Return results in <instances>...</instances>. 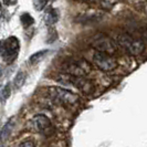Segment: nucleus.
<instances>
[{
	"label": "nucleus",
	"mask_w": 147,
	"mask_h": 147,
	"mask_svg": "<svg viewBox=\"0 0 147 147\" xmlns=\"http://www.w3.org/2000/svg\"><path fill=\"white\" fill-rule=\"evenodd\" d=\"M48 94L53 101L57 103L64 104V105H73L79 102V95L73 92L65 90V88H59V86H51L48 88Z\"/></svg>",
	"instance_id": "f257e3e1"
},
{
	"label": "nucleus",
	"mask_w": 147,
	"mask_h": 147,
	"mask_svg": "<svg viewBox=\"0 0 147 147\" xmlns=\"http://www.w3.org/2000/svg\"><path fill=\"white\" fill-rule=\"evenodd\" d=\"M20 50V42L16 37H9L5 41H2V49L0 55L7 63H12Z\"/></svg>",
	"instance_id": "f03ea898"
},
{
	"label": "nucleus",
	"mask_w": 147,
	"mask_h": 147,
	"mask_svg": "<svg viewBox=\"0 0 147 147\" xmlns=\"http://www.w3.org/2000/svg\"><path fill=\"white\" fill-rule=\"evenodd\" d=\"M57 81L60 83H64V84H69V85H73L79 90H81L84 93H91L93 91V86L92 83L88 80H85L84 78H79V76H73L70 74H60L57 78Z\"/></svg>",
	"instance_id": "7ed1b4c3"
},
{
	"label": "nucleus",
	"mask_w": 147,
	"mask_h": 147,
	"mask_svg": "<svg viewBox=\"0 0 147 147\" xmlns=\"http://www.w3.org/2000/svg\"><path fill=\"white\" fill-rule=\"evenodd\" d=\"M92 70L91 64H88L84 60H73L66 62L64 65V71L66 74L73 75V76H79V78H84L86 74H88Z\"/></svg>",
	"instance_id": "20e7f679"
},
{
	"label": "nucleus",
	"mask_w": 147,
	"mask_h": 147,
	"mask_svg": "<svg viewBox=\"0 0 147 147\" xmlns=\"http://www.w3.org/2000/svg\"><path fill=\"white\" fill-rule=\"evenodd\" d=\"M93 63L98 69H101L102 71H105V72L113 71L117 67V61L115 58H113L111 54H106V53L97 51L93 55Z\"/></svg>",
	"instance_id": "39448f33"
},
{
	"label": "nucleus",
	"mask_w": 147,
	"mask_h": 147,
	"mask_svg": "<svg viewBox=\"0 0 147 147\" xmlns=\"http://www.w3.org/2000/svg\"><path fill=\"white\" fill-rule=\"evenodd\" d=\"M92 45L97 52H102L106 54H113L117 50V45L109 38H97L92 43Z\"/></svg>",
	"instance_id": "423d86ee"
},
{
	"label": "nucleus",
	"mask_w": 147,
	"mask_h": 147,
	"mask_svg": "<svg viewBox=\"0 0 147 147\" xmlns=\"http://www.w3.org/2000/svg\"><path fill=\"white\" fill-rule=\"evenodd\" d=\"M31 126L36 132L43 133L51 126V122L49 117H47L45 115L38 114V115H34L31 119Z\"/></svg>",
	"instance_id": "0eeeda50"
},
{
	"label": "nucleus",
	"mask_w": 147,
	"mask_h": 147,
	"mask_svg": "<svg viewBox=\"0 0 147 147\" xmlns=\"http://www.w3.org/2000/svg\"><path fill=\"white\" fill-rule=\"evenodd\" d=\"M13 127H15V121H13V118L12 119L10 118L7 123L3 125L1 132H0V143H5L6 140H8V138L11 135Z\"/></svg>",
	"instance_id": "6e6552de"
},
{
	"label": "nucleus",
	"mask_w": 147,
	"mask_h": 147,
	"mask_svg": "<svg viewBox=\"0 0 147 147\" xmlns=\"http://www.w3.org/2000/svg\"><path fill=\"white\" fill-rule=\"evenodd\" d=\"M59 17H60V15H59L58 9H53V8H51V9L45 13V16H44V22H45L47 26L51 27V26H53L54 23L58 22Z\"/></svg>",
	"instance_id": "1a4fd4ad"
},
{
	"label": "nucleus",
	"mask_w": 147,
	"mask_h": 147,
	"mask_svg": "<svg viewBox=\"0 0 147 147\" xmlns=\"http://www.w3.org/2000/svg\"><path fill=\"white\" fill-rule=\"evenodd\" d=\"M128 50L134 55H140V53L145 50V44L142 40H134L132 44L129 45Z\"/></svg>",
	"instance_id": "9d476101"
},
{
	"label": "nucleus",
	"mask_w": 147,
	"mask_h": 147,
	"mask_svg": "<svg viewBox=\"0 0 147 147\" xmlns=\"http://www.w3.org/2000/svg\"><path fill=\"white\" fill-rule=\"evenodd\" d=\"M48 53H49V50H41V51L33 53L29 58L30 64H38V63H40L47 57Z\"/></svg>",
	"instance_id": "9b49d317"
},
{
	"label": "nucleus",
	"mask_w": 147,
	"mask_h": 147,
	"mask_svg": "<svg viewBox=\"0 0 147 147\" xmlns=\"http://www.w3.org/2000/svg\"><path fill=\"white\" fill-rule=\"evenodd\" d=\"M26 78H27V75L24 72H18L17 75H16V78L13 79V88L16 90H18V88H20L24 84V82H26Z\"/></svg>",
	"instance_id": "f8f14e48"
},
{
	"label": "nucleus",
	"mask_w": 147,
	"mask_h": 147,
	"mask_svg": "<svg viewBox=\"0 0 147 147\" xmlns=\"http://www.w3.org/2000/svg\"><path fill=\"white\" fill-rule=\"evenodd\" d=\"M133 41L134 40L128 34H121L118 37V43H119V45L123 47V48H127V50H128V48L132 44Z\"/></svg>",
	"instance_id": "ddd939ff"
},
{
	"label": "nucleus",
	"mask_w": 147,
	"mask_h": 147,
	"mask_svg": "<svg viewBox=\"0 0 147 147\" xmlns=\"http://www.w3.org/2000/svg\"><path fill=\"white\" fill-rule=\"evenodd\" d=\"M20 21H21L22 26L24 27V28H29L30 26H32L33 24V22H34V19L32 18V16L29 15V13H23L21 15L20 17Z\"/></svg>",
	"instance_id": "4468645a"
},
{
	"label": "nucleus",
	"mask_w": 147,
	"mask_h": 147,
	"mask_svg": "<svg viewBox=\"0 0 147 147\" xmlns=\"http://www.w3.org/2000/svg\"><path fill=\"white\" fill-rule=\"evenodd\" d=\"M57 39H58V32H57V30L54 29V28H52V27H50V28H49V31H48V39H47V42H48V43H52V42H54Z\"/></svg>",
	"instance_id": "2eb2a0df"
},
{
	"label": "nucleus",
	"mask_w": 147,
	"mask_h": 147,
	"mask_svg": "<svg viewBox=\"0 0 147 147\" xmlns=\"http://www.w3.org/2000/svg\"><path fill=\"white\" fill-rule=\"evenodd\" d=\"M49 0H33V7L38 11H42Z\"/></svg>",
	"instance_id": "dca6fc26"
},
{
	"label": "nucleus",
	"mask_w": 147,
	"mask_h": 147,
	"mask_svg": "<svg viewBox=\"0 0 147 147\" xmlns=\"http://www.w3.org/2000/svg\"><path fill=\"white\" fill-rule=\"evenodd\" d=\"M115 3H116V0H102L101 1V6L105 10H111Z\"/></svg>",
	"instance_id": "f3484780"
},
{
	"label": "nucleus",
	"mask_w": 147,
	"mask_h": 147,
	"mask_svg": "<svg viewBox=\"0 0 147 147\" xmlns=\"http://www.w3.org/2000/svg\"><path fill=\"white\" fill-rule=\"evenodd\" d=\"M10 93H11V86H10V83H8L6 84L5 86H3V92H2V100L1 101H5V100H7L9 95H10Z\"/></svg>",
	"instance_id": "a211bd4d"
},
{
	"label": "nucleus",
	"mask_w": 147,
	"mask_h": 147,
	"mask_svg": "<svg viewBox=\"0 0 147 147\" xmlns=\"http://www.w3.org/2000/svg\"><path fill=\"white\" fill-rule=\"evenodd\" d=\"M18 147H36V145H34V143L31 142V140H26V142H23L21 144H19Z\"/></svg>",
	"instance_id": "6ab92c4d"
},
{
	"label": "nucleus",
	"mask_w": 147,
	"mask_h": 147,
	"mask_svg": "<svg viewBox=\"0 0 147 147\" xmlns=\"http://www.w3.org/2000/svg\"><path fill=\"white\" fill-rule=\"evenodd\" d=\"M2 92H3V86L0 85V100H2Z\"/></svg>",
	"instance_id": "aec40b11"
},
{
	"label": "nucleus",
	"mask_w": 147,
	"mask_h": 147,
	"mask_svg": "<svg viewBox=\"0 0 147 147\" xmlns=\"http://www.w3.org/2000/svg\"><path fill=\"white\" fill-rule=\"evenodd\" d=\"M2 2H3L5 5H10V2H11V0H2Z\"/></svg>",
	"instance_id": "412c9836"
},
{
	"label": "nucleus",
	"mask_w": 147,
	"mask_h": 147,
	"mask_svg": "<svg viewBox=\"0 0 147 147\" xmlns=\"http://www.w3.org/2000/svg\"><path fill=\"white\" fill-rule=\"evenodd\" d=\"M2 17V5H1V2H0V18Z\"/></svg>",
	"instance_id": "4be33fe9"
},
{
	"label": "nucleus",
	"mask_w": 147,
	"mask_h": 147,
	"mask_svg": "<svg viewBox=\"0 0 147 147\" xmlns=\"http://www.w3.org/2000/svg\"><path fill=\"white\" fill-rule=\"evenodd\" d=\"M2 71H3V70H2V66L0 65V78H1V75H2Z\"/></svg>",
	"instance_id": "5701e85b"
},
{
	"label": "nucleus",
	"mask_w": 147,
	"mask_h": 147,
	"mask_svg": "<svg viewBox=\"0 0 147 147\" xmlns=\"http://www.w3.org/2000/svg\"><path fill=\"white\" fill-rule=\"evenodd\" d=\"M52 1H54V0H52Z\"/></svg>",
	"instance_id": "b1692460"
}]
</instances>
